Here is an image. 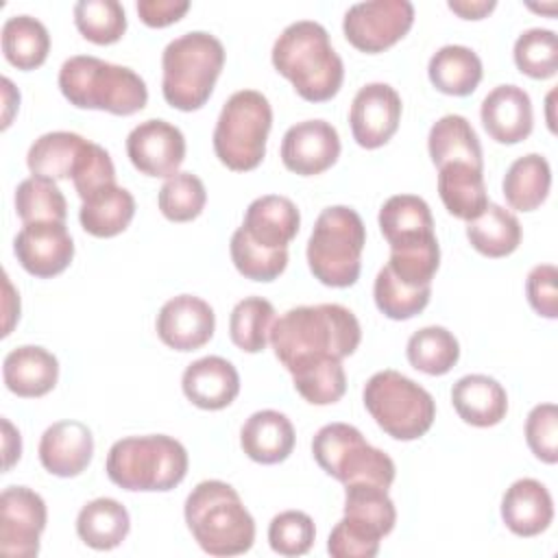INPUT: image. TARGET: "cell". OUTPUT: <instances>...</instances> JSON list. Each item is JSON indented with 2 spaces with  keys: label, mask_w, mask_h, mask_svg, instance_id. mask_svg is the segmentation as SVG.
<instances>
[{
  "label": "cell",
  "mask_w": 558,
  "mask_h": 558,
  "mask_svg": "<svg viewBox=\"0 0 558 558\" xmlns=\"http://www.w3.org/2000/svg\"><path fill=\"white\" fill-rule=\"evenodd\" d=\"M360 340L355 314L338 303L292 307L270 329V347L288 373L320 357L342 360L355 353Z\"/></svg>",
  "instance_id": "6da1fadb"
},
{
  "label": "cell",
  "mask_w": 558,
  "mask_h": 558,
  "mask_svg": "<svg viewBox=\"0 0 558 558\" xmlns=\"http://www.w3.org/2000/svg\"><path fill=\"white\" fill-rule=\"evenodd\" d=\"M272 65L307 102L331 100L344 81V65L329 33L314 20L288 24L272 44Z\"/></svg>",
  "instance_id": "7a4b0ae2"
},
{
  "label": "cell",
  "mask_w": 558,
  "mask_h": 558,
  "mask_svg": "<svg viewBox=\"0 0 558 558\" xmlns=\"http://www.w3.org/2000/svg\"><path fill=\"white\" fill-rule=\"evenodd\" d=\"M185 523L209 556H238L253 547L255 521L238 490L222 480H205L185 499Z\"/></svg>",
  "instance_id": "3957f363"
},
{
  "label": "cell",
  "mask_w": 558,
  "mask_h": 558,
  "mask_svg": "<svg viewBox=\"0 0 558 558\" xmlns=\"http://www.w3.org/2000/svg\"><path fill=\"white\" fill-rule=\"evenodd\" d=\"M59 89L78 109H98L113 116H133L148 102L146 83L137 72L89 54L63 61Z\"/></svg>",
  "instance_id": "277c9868"
},
{
  "label": "cell",
  "mask_w": 558,
  "mask_h": 558,
  "mask_svg": "<svg viewBox=\"0 0 558 558\" xmlns=\"http://www.w3.org/2000/svg\"><path fill=\"white\" fill-rule=\"evenodd\" d=\"M225 46L205 31L172 39L161 54V94L179 111L201 109L222 72Z\"/></svg>",
  "instance_id": "5b68a950"
},
{
  "label": "cell",
  "mask_w": 558,
  "mask_h": 558,
  "mask_svg": "<svg viewBox=\"0 0 558 558\" xmlns=\"http://www.w3.org/2000/svg\"><path fill=\"white\" fill-rule=\"evenodd\" d=\"M185 447L166 434L129 436L111 445L105 462L109 480L124 490L166 493L187 475Z\"/></svg>",
  "instance_id": "8992f818"
},
{
  "label": "cell",
  "mask_w": 558,
  "mask_h": 558,
  "mask_svg": "<svg viewBox=\"0 0 558 558\" xmlns=\"http://www.w3.org/2000/svg\"><path fill=\"white\" fill-rule=\"evenodd\" d=\"M366 227L360 214L347 205L325 207L307 240L312 275L329 288H349L362 270Z\"/></svg>",
  "instance_id": "52a82bcc"
},
{
  "label": "cell",
  "mask_w": 558,
  "mask_h": 558,
  "mask_svg": "<svg viewBox=\"0 0 558 558\" xmlns=\"http://www.w3.org/2000/svg\"><path fill=\"white\" fill-rule=\"evenodd\" d=\"M272 126L268 98L257 89H240L227 98L214 129V153L233 172L255 170L266 155Z\"/></svg>",
  "instance_id": "ba28073f"
},
{
  "label": "cell",
  "mask_w": 558,
  "mask_h": 558,
  "mask_svg": "<svg viewBox=\"0 0 558 558\" xmlns=\"http://www.w3.org/2000/svg\"><path fill=\"white\" fill-rule=\"evenodd\" d=\"M362 399L375 423L395 440H416L425 436L436 418L434 397L392 368L375 373L366 381Z\"/></svg>",
  "instance_id": "9c48e42d"
},
{
  "label": "cell",
  "mask_w": 558,
  "mask_h": 558,
  "mask_svg": "<svg viewBox=\"0 0 558 558\" xmlns=\"http://www.w3.org/2000/svg\"><path fill=\"white\" fill-rule=\"evenodd\" d=\"M312 453L318 466L342 484L368 482L390 488L395 482L392 458L368 445L362 432L349 423L323 425L312 440Z\"/></svg>",
  "instance_id": "30bf717a"
},
{
  "label": "cell",
  "mask_w": 558,
  "mask_h": 558,
  "mask_svg": "<svg viewBox=\"0 0 558 558\" xmlns=\"http://www.w3.org/2000/svg\"><path fill=\"white\" fill-rule=\"evenodd\" d=\"M414 24V4L408 0H371L349 7L342 20L347 41L360 52L375 54L395 46Z\"/></svg>",
  "instance_id": "8fae6325"
},
{
  "label": "cell",
  "mask_w": 558,
  "mask_h": 558,
  "mask_svg": "<svg viewBox=\"0 0 558 558\" xmlns=\"http://www.w3.org/2000/svg\"><path fill=\"white\" fill-rule=\"evenodd\" d=\"M46 519L41 495L26 486L4 488L0 495V551L11 558L37 556Z\"/></svg>",
  "instance_id": "7c38bea8"
},
{
  "label": "cell",
  "mask_w": 558,
  "mask_h": 558,
  "mask_svg": "<svg viewBox=\"0 0 558 558\" xmlns=\"http://www.w3.org/2000/svg\"><path fill=\"white\" fill-rule=\"evenodd\" d=\"M126 155L146 177H172L185 159V137L166 120H144L126 135Z\"/></svg>",
  "instance_id": "4fadbf2b"
},
{
  "label": "cell",
  "mask_w": 558,
  "mask_h": 558,
  "mask_svg": "<svg viewBox=\"0 0 558 558\" xmlns=\"http://www.w3.org/2000/svg\"><path fill=\"white\" fill-rule=\"evenodd\" d=\"M401 120V98L388 83H368L357 89L349 124L353 140L362 148H379L397 133Z\"/></svg>",
  "instance_id": "5bb4252c"
},
{
  "label": "cell",
  "mask_w": 558,
  "mask_h": 558,
  "mask_svg": "<svg viewBox=\"0 0 558 558\" xmlns=\"http://www.w3.org/2000/svg\"><path fill=\"white\" fill-rule=\"evenodd\" d=\"M340 157V137L327 120H303L292 124L281 140L283 166L301 177L329 170Z\"/></svg>",
  "instance_id": "9a60e30c"
},
{
  "label": "cell",
  "mask_w": 558,
  "mask_h": 558,
  "mask_svg": "<svg viewBox=\"0 0 558 558\" xmlns=\"http://www.w3.org/2000/svg\"><path fill=\"white\" fill-rule=\"evenodd\" d=\"M13 253L28 275L48 279L70 266L74 242L65 222H31L15 235Z\"/></svg>",
  "instance_id": "2e32d148"
},
{
  "label": "cell",
  "mask_w": 558,
  "mask_h": 558,
  "mask_svg": "<svg viewBox=\"0 0 558 558\" xmlns=\"http://www.w3.org/2000/svg\"><path fill=\"white\" fill-rule=\"evenodd\" d=\"M155 327L166 347L174 351H196L211 340L216 314L201 296L179 294L161 305Z\"/></svg>",
  "instance_id": "e0dca14e"
},
{
  "label": "cell",
  "mask_w": 558,
  "mask_h": 558,
  "mask_svg": "<svg viewBox=\"0 0 558 558\" xmlns=\"http://www.w3.org/2000/svg\"><path fill=\"white\" fill-rule=\"evenodd\" d=\"M94 456V436L81 421H57L39 440V462L57 477L81 475Z\"/></svg>",
  "instance_id": "ac0fdd59"
},
{
  "label": "cell",
  "mask_w": 558,
  "mask_h": 558,
  "mask_svg": "<svg viewBox=\"0 0 558 558\" xmlns=\"http://www.w3.org/2000/svg\"><path fill=\"white\" fill-rule=\"evenodd\" d=\"M486 133L499 144L523 142L534 126L532 100L519 85H497L486 94L480 109Z\"/></svg>",
  "instance_id": "d6986e66"
},
{
  "label": "cell",
  "mask_w": 558,
  "mask_h": 558,
  "mask_svg": "<svg viewBox=\"0 0 558 558\" xmlns=\"http://www.w3.org/2000/svg\"><path fill=\"white\" fill-rule=\"evenodd\" d=\"M181 388L196 408L222 410L235 401L240 392V375L229 360L207 355L183 371Z\"/></svg>",
  "instance_id": "ffe728a7"
},
{
  "label": "cell",
  "mask_w": 558,
  "mask_h": 558,
  "mask_svg": "<svg viewBox=\"0 0 558 558\" xmlns=\"http://www.w3.org/2000/svg\"><path fill=\"white\" fill-rule=\"evenodd\" d=\"M501 519L506 527L523 538L545 532L554 519V501L545 484L521 477L501 497Z\"/></svg>",
  "instance_id": "44dd1931"
},
{
  "label": "cell",
  "mask_w": 558,
  "mask_h": 558,
  "mask_svg": "<svg viewBox=\"0 0 558 558\" xmlns=\"http://www.w3.org/2000/svg\"><path fill=\"white\" fill-rule=\"evenodd\" d=\"M379 229L390 251L436 240L429 205L416 194H395L379 209Z\"/></svg>",
  "instance_id": "7402d4cb"
},
{
  "label": "cell",
  "mask_w": 558,
  "mask_h": 558,
  "mask_svg": "<svg viewBox=\"0 0 558 558\" xmlns=\"http://www.w3.org/2000/svg\"><path fill=\"white\" fill-rule=\"evenodd\" d=\"M301 227V214L288 196L266 194L255 198L244 214V233L266 248H288Z\"/></svg>",
  "instance_id": "603a6c76"
},
{
  "label": "cell",
  "mask_w": 558,
  "mask_h": 558,
  "mask_svg": "<svg viewBox=\"0 0 558 558\" xmlns=\"http://www.w3.org/2000/svg\"><path fill=\"white\" fill-rule=\"evenodd\" d=\"M4 386L24 399L48 395L59 379V362L44 347L24 344L7 353L2 362Z\"/></svg>",
  "instance_id": "cb8c5ba5"
},
{
  "label": "cell",
  "mask_w": 558,
  "mask_h": 558,
  "mask_svg": "<svg viewBox=\"0 0 558 558\" xmlns=\"http://www.w3.org/2000/svg\"><path fill=\"white\" fill-rule=\"evenodd\" d=\"M294 427L290 418L277 410L253 412L240 429L242 451L259 464H279L294 449Z\"/></svg>",
  "instance_id": "d4e9b609"
},
{
  "label": "cell",
  "mask_w": 558,
  "mask_h": 558,
  "mask_svg": "<svg viewBox=\"0 0 558 558\" xmlns=\"http://www.w3.org/2000/svg\"><path fill=\"white\" fill-rule=\"evenodd\" d=\"M451 403L458 416L473 427H493L508 412L504 386L488 375H464L451 388Z\"/></svg>",
  "instance_id": "484cf974"
},
{
  "label": "cell",
  "mask_w": 558,
  "mask_h": 558,
  "mask_svg": "<svg viewBox=\"0 0 558 558\" xmlns=\"http://www.w3.org/2000/svg\"><path fill=\"white\" fill-rule=\"evenodd\" d=\"M89 140L70 131H52L37 137L26 155V166L33 177L50 181L74 179Z\"/></svg>",
  "instance_id": "4316f807"
},
{
  "label": "cell",
  "mask_w": 558,
  "mask_h": 558,
  "mask_svg": "<svg viewBox=\"0 0 558 558\" xmlns=\"http://www.w3.org/2000/svg\"><path fill=\"white\" fill-rule=\"evenodd\" d=\"M438 194L445 209L460 220H475L488 205L484 170L451 161L438 168Z\"/></svg>",
  "instance_id": "83f0119b"
},
{
  "label": "cell",
  "mask_w": 558,
  "mask_h": 558,
  "mask_svg": "<svg viewBox=\"0 0 558 558\" xmlns=\"http://www.w3.org/2000/svg\"><path fill=\"white\" fill-rule=\"evenodd\" d=\"M135 216V198L129 190L111 183L89 194L78 209L81 227L94 238L122 233Z\"/></svg>",
  "instance_id": "f1b7e54d"
},
{
  "label": "cell",
  "mask_w": 558,
  "mask_h": 558,
  "mask_svg": "<svg viewBox=\"0 0 558 558\" xmlns=\"http://www.w3.org/2000/svg\"><path fill=\"white\" fill-rule=\"evenodd\" d=\"M427 150L436 168L451 161H462L484 170V157L477 133L473 131L471 122L464 116L449 113L436 120L427 135Z\"/></svg>",
  "instance_id": "f546056e"
},
{
  "label": "cell",
  "mask_w": 558,
  "mask_h": 558,
  "mask_svg": "<svg viewBox=\"0 0 558 558\" xmlns=\"http://www.w3.org/2000/svg\"><path fill=\"white\" fill-rule=\"evenodd\" d=\"M482 59L466 46L449 44L436 50L427 65L432 85L449 96H469L482 81Z\"/></svg>",
  "instance_id": "4dcf8cb0"
},
{
  "label": "cell",
  "mask_w": 558,
  "mask_h": 558,
  "mask_svg": "<svg viewBox=\"0 0 558 558\" xmlns=\"http://www.w3.org/2000/svg\"><path fill=\"white\" fill-rule=\"evenodd\" d=\"M131 530L126 508L111 497H98L85 504L76 517L78 538L98 551L118 547Z\"/></svg>",
  "instance_id": "1f68e13d"
},
{
  "label": "cell",
  "mask_w": 558,
  "mask_h": 558,
  "mask_svg": "<svg viewBox=\"0 0 558 558\" xmlns=\"http://www.w3.org/2000/svg\"><path fill=\"white\" fill-rule=\"evenodd\" d=\"M549 187L551 168L549 161L538 153H530L514 159L501 183L506 203L517 211L538 209L545 203Z\"/></svg>",
  "instance_id": "d6a6232c"
},
{
  "label": "cell",
  "mask_w": 558,
  "mask_h": 558,
  "mask_svg": "<svg viewBox=\"0 0 558 558\" xmlns=\"http://www.w3.org/2000/svg\"><path fill=\"white\" fill-rule=\"evenodd\" d=\"M466 238L477 253L497 259L517 251L521 244V225L512 211L488 203L475 220L466 222Z\"/></svg>",
  "instance_id": "836d02e7"
},
{
  "label": "cell",
  "mask_w": 558,
  "mask_h": 558,
  "mask_svg": "<svg viewBox=\"0 0 558 558\" xmlns=\"http://www.w3.org/2000/svg\"><path fill=\"white\" fill-rule=\"evenodd\" d=\"M4 59L17 70L39 68L50 52L48 28L31 15H13L2 26Z\"/></svg>",
  "instance_id": "e575fe53"
},
{
  "label": "cell",
  "mask_w": 558,
  "mask_h": 558,
  "mask_svg": "<svg viewBox=\"0 0 558 558\" xmlns=\"http://www.w3.org/2000/svg\"><path fill=\"white\" fill-rule=\"evenodd\" d=\"M344 517L373 530L381 538L390 534L397 523V510L388 488L368 482L344 484Z\"/></svg>",
  "instance_id": "d590c367"
},
{
  "label": "cell",
  "mask_w": 558,
  "mask_h": 558,
  "mask_svg": "<svg viewBox=\"0 0 558 558\" xmlns=\"http://www.w3.org/2000/svg\"><path fill=\"white\" fill-rule=\"evenodd\" d=\"M405 355L416 371L425 375H445L458 364L460 344L449 329L429 325L410 336Z\"/></svg>",
  "instance_id": "8d00e7d4"
},
{
  "label": "cell",
  "mask_w": 558,
  "mask_h": 558,
  "mask_svg": "<svg viewBox=\"0 0 558 558\" xmlns=\"http://www.w3.org/2000/svg\"><path fill=\"white\" fill-rule=\"evenodd\" d=\"M294 390L312 405H331L347 392L342 360L320 357L296 366L292 373Z\"/></svg>",
  "instance_id": "74e56055"
},
{
  "label": "cell",
  "mask_w": 558,
  "mask_h": 558,
  "mask_svg": "<svg viewBox=\"0 0 558 558\" xmlns=\"http://www.w3.org/2000/svg\"><path fill=\"white\" fill-rule=\"evenodd\" d=\"M275 307L262 296H246L235 303L229 316L231 342L244 353H259L270 340Z\"/></svg>",
  "instance_id": "f35d334b"
},
{
  "label": "cell",
  "mask_w": 558,
  "mask_h": 558,
  "mask_svg": "<svg viewBox=\"0 0 558 558\" xmlns=\"http://www.w3.org/2000/svg\"><path fill=\"white\" fill-rule=\"evenodd\" d=\"M15 211L24 225L65 222L68 203L54 181L28 177L15 190Z\"/></svg>",
  "instance_id": "ab89813d"
},
{
  "label": "cell",
  "mask_w": 558,
  "mask_h": 558,
  "mask_svg": "<svg viewBox=\"0 0 558 558\" xmlns=\"http://www.w3.org/2000/svg\"><path fill=\"white\" fill-rule=\"evenodd\" d=\"M74 24L87 41L107 46L126 33V13L118 0H81L74 4Z\"/></svg>",
  "instance_id": "60d3db41"
},
{
  "label": "cell",
  "mask_w": 558,
  "mask_h": 558,
  "mask_svg": "<svg viewBox=\"0 0 558 558\" xmlns=\"http://www.w3.org/2000/svg\"><path fill=\"white\" fill-rule=\"evenodd\" d=\"M229 253L238 272L253 281H272L288 266V248L259 246L244 233L242 227L231 235Z\"/></svg>",
  "instance_id": "b9f144b4"
},
{
  "label": "cell",
  "mask_w": 558,
  "mask_h": 558,
  "mask_svg": "<svg viewBox=\"0 0 558 558\" xmlns=\"http://www.w3.org/2000/svg\"><path fill=\"white\" fill-rule=\"evenodd\" d=\"M373 296H375L377 310L384 316H388L392 320H408L427 307L429 296H432V286L410 288V286L401 283L390 272L388 266H384L375 277Z\"/></svg>",
  "instance_id": "7bdbcfd3"
},
{
  "label": "cell",
  "mask_w": 558,
  "mask_h": 558,
  "mask_svg": "<svg viewBox=\"0 0 558 558\" xmlns=\"http://www.w3.org/2000/svg\"><path fill=\"white\" fill-rule=\"evenodd\" d=\"M207 203L205 183L192 172H177L159 190V211L172 222H190L201 216Z\"/></svg>",
  "instance_id": "ee69618b"
},
{
  "label": "cell",
  "mask_w": 558,
  "mask_h": 558,
  "mask_svg": "<svg viewBox=\"0 0 558 558\" xmlns=\"http://www.w3.org/2000/svg\"><path fill=\"white\" fill-rule=\"evenodd\" d=\"M514 63L530 78H551L558 70V37L549 28H527L514 41Z\"/></svg>",
  "instance_id": "f6af8a7d"
},
{
  "label": "cell",
  "mask_w": 558,
  "mask_h": 558,
  "mask_svg": "<svg viewBox=\"0 0 558 558\" xmlns=\"http://www.w3.org/2000/svg\"><path fill=\"white\" fill-rule=\"evenodd\" d=\"M316 527L310 514L301 510H286L272 517L268 525V543L275 554L303 556L312 549Z\"/></svg>",
  "instance_id": "bcb514c9"
},
{
  "label": "cell",
  "mask_w": 558,
  "mask_h": 558,
  "mask_svg": "<svg viewBox=\"0 0 558 558\" xmlns=\"http://www.w3.org/2000/svg\"><path fill=\"white\" fill-rule=\"evenodd\" d=\"M525 440L541 462H558V410L554 403H541L530 410L525 418Z\"/></svg>",
  "instance_id": "7dc6e473"
},
{
  "label": "cell",
  "mask_w": 558,
  "mask_h": 558,
  "mask_svg": "<svg viewBox=\"0 0 558 558\" xmlns=\"http://www.w3.org/2000/svg\"><path fill=\"white\" fill-rule=\"evenodd\" d=\"M379 543L381 536L373 530L342 517L327 538V551L333 558H373L379 551Z\"/></svg>",
  "instance_id": "c3c4849f"
},
{
  "label": "cell",
  "mask_w": 558,
  "mask_h": 558,
  "mask_svg": "<svg viewBox=\"0 0 558 558\" xmlns=\"http://www.w3.org/2000/svg\"><path fill=\"white\" fill-rule=\"evenodd\" d=\"M72 183H74V190L81 196V201H85L96 190L116 183V168H113L109 153L102 146L89 142Z\"/></svg>",
  "instance_id": "681fc988"
},
{
  "label": "cell",
  "mask_w": 558,
  "mask_h": 558,
  "mask_svg": "<svg viewBox=\"0 0 558 558\" xmlns=\"http://www.w3.org/2000/svg\"><path fill=\"white\" fill-rule=\"evenodd\" d=\"M558 270L554 264H538L527 272L525 294L532 310L543 318L558 316V290H556Z\"/></svg>",
  "instance_id": "f907efd6"
},
{
  "label": "cell",
  "mask_w": 558,
  "mask_h": 558,
  "mask_svg": "<svg viewBox=\"0 0 558 558\" xmlns=\"http://www.w3.org/2000/svg\"><path fill=\"white\" fill-rule=\"evenodd\" d=\"M140 20L150 28H163L179 22L187 9V0H140L135 4Z\"/></svg>",
  "instance_id": "816d5d0a"
},
{
  "label": "cell",
  "mask_w": 558,
  "mask_h": 558,
  "mask_svg": "<svg viewBox=\"0 0 558 558\" xmlns=\"http://www.w3.org/2000/svg\"><path fill=\"white\" fill-rule=\"evenodd\" d=\"M447 7L453 13H458L462 20H482L497 7V2L495 0H449Z\"/></svg>",
  "instance_id": "f5cc1de1"
},
{
  "label": "cell",
  "mask_w": 558,
  "mask_h": 558,
  "mask_svg": "<svg viewBox=\"0 0 558 558\" xmlns=\"http://www.w3.org/2000/svg\"><path fill=\"white\" fill-rule=\"evenodd\" d=\"M2 429H4V438H2V447H4V471H9L22 453V438L20 432L11 425L9 418H2Z\"/></svg>",
  "instance_id": "db71d44e"
},
{
  "label": "cell",
  "mask_w": 558,
  "mask_h": 558,
  "mask_svg": "<svg viewBox=\"0 0 558 558\" xmlns=\"http://www.w3.org/2000/svg\"><path fill=\"white\" fill-rule=\"evenodd\" d=\"M4 329H2V336H9L11 333V327L13 323L20 318V296L13 292V286L9 281V277L4 275Z\"/></svg>",
  "instance_id": "11a10c76"
},
{
  "label": "cell",
  "mask_w": 558,
  "mask_h": 558,
  "mask_svg": "<svg viewBox=\"0 0 558 558\" xmlns=\"http://www.w3.org/2000/svg\"><path fill=\"white\" fill-rule=\"evenodd\" d=\"M2 92H4V120H2V129H7L11 124V116H13V109L20 105V98L17 100H11V96H15L17 92L13 89V83L4 76L2 78Z\"/></svg>",
  "instance_id": "9f6ffc18"
},
{
  "label": "cell",
  "mask_w": 558,
  "mask_h": 558,
  "mask_svg": "<svg viewBox=\"0 0 558 558\" xmlns=\"http://www.w3.org/2000/svg\"><path fill=\"white\" fill-rule=\"evenodd\" d=\"M554 94H556V92H549V96H547V105H549V109H547V111H549V118H547V122H549V129H551V131H556V126H554V120H551V100H554Z\"/></svg>",
  "instance_id": "6f0895ef"
}]
</instances>
